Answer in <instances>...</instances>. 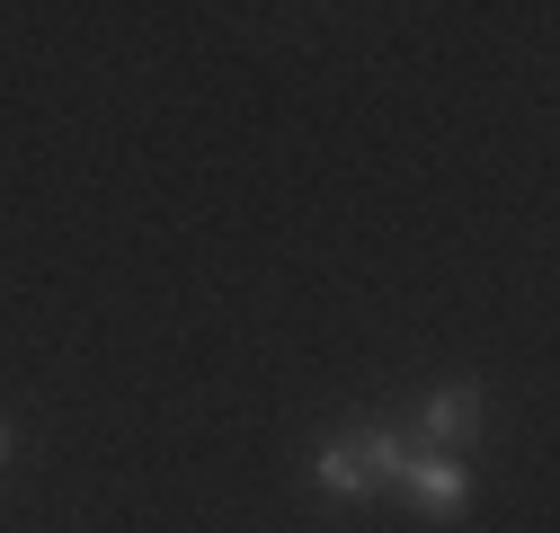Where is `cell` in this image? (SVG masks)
I'll list each match as a JSON object with an SVG mask.
<instances>
[{
	"label": "cell",
	"instance_id": "cell-2",
	"mask_svg": "<svg viewBox=\"0 0 560 533\" xmlns=\"http://www.w3.org/2000/svg\"><path fill=\"white\" fill-rule=\"evenodd\" d=\"M365 481H374L365 436H329V445H320V489H329V498H365Z\"/></svg>",
	"mask_w": 560,
	"mask_h": 533
},
{
	"label": "cell",
	"instance_id": "cell-4",
	"mask_svg": "<svg viewBox=\"0 0 560 533\" xmlns=\"http://www.w3.org/2000/svg\"><path fill=\"white\" fill-rule=\"evenodd\" d=\"M0 445H10V436H0Z\"/></svg>",
	"mask_w": 560,
	"mask_h": 533
},
{
	"label": "cell",
	"instance_id": "cell-3",
	"mask_svg": "<svg viewBox=\"0 0 560 533\" xmlns=\"http://www.w3.org/2000/svg\"><path fill=\"white\" fill-rule=\"evenodd\" d=\"M471 427H480V391L471 382H454V391L428 400V445H471Z\"/></svg>",
	"mask_w": 560,
	"mask_h": 533
},
{
	"label": "cell",
	"instance_id": "cell-1",
	"mask_svg": "<svg viewBox=\"0 0 560 533\" xmlns=\"http://www.w3.org/2000/svg\"><path fill=\"white\" fill-rule=\"evenodd\" d=\"M392 481L409 489L418 516H463V498H471V481H463V462H454V453H400V472H392Z\"/></svg>",
	"mask_w": 560,
	"mask_h": 533
}]
</instances>
